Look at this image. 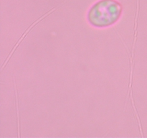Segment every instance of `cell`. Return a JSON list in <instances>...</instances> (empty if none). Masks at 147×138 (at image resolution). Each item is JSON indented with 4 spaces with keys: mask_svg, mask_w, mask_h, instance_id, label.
<instances>
[{
    "mask_svg": "<svg viewBox=\"0 0 147 138\" xmlns=\"http://www.w3.org/2000/svg\"><path fill=\"white\" fill-rule=\"evenodd\" d=\"M121 7L115 0H100L93 6L88 13L90 22L96 27H106L117 21Z\"/></svg>",
    "mask_w": 147,
    "mask_h": 138,
    "instance_id": "obj_1",
    "label": "cell"
}]
</instances>
